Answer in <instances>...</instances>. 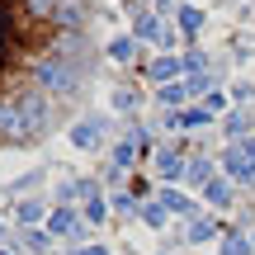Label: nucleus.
<instances>
[{
  "instance_id": "nucleus-1",
  "label": "nucleus",
  "mask_w": 255,
  "mask_h": 255,
  "mask_svg": "<svg viewBox=\"0 0 255 255\" xmlns=\"http://www.w3.org/2000/svg\"><path fill=\"white\" fill-rule=\"evenodd\" d=\"M76 43V0H0V132L38 119L47 95L71 85Z\"/></svg>"
}]
</instances>
